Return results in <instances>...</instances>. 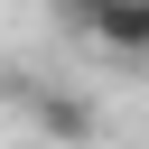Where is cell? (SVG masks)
Segmentation results:
<instances>
[{"mask_svg": "<svg viewBox=\"0 0 149 149\" xmlns=\"http://www.w3.org/2000/svg\"><path fill=\"white\" fill-rule=\"evenodd\" d=\"M28 112H37L47 140H93V102H84V93H47V84H28Z\"/></svg>", "mask_w": 149, "mask_h": 149, "instance_id": "obj_1", "label": "cell"}, {"mask_svg": "<svg viewBox=\"0 0 149 149\" xmlns=\"http://www.w3.org/2000/svg\"><path fill=\"white\" fill-rule=\"evenodd\" d=\"M93 37H102L112 56H149V0H102Z\"/></svg>", "mask_w": 149, "mask_h": 149, "instance_id": "obj_2", "label": "cell"}, {"mask_svg": "<svg viewBox=\"0 0 149 149\" xmlns=\"http://www.w3.org/2000/svg\"><path fill=\"white\" fill-rule=\"evenodd\" d=\"M56 19H65L74 37H93V19H102V0H56Z\"/></svg>", "mask_w": 149, "mask_h": 149, "instance_id": "obj_3", "label": "cell"}]
</instances>
